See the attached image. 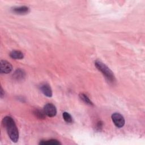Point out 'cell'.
<instances>
[{"label": "cell", "mask_w": 145, "mask_h": 145, "mask_svg": "<svg viewBox=\"0 0 145 145\" xmlns=\"http://www.w3.org/2000/svg\"><path fill=\"white\" fill-rule=\"evenodd\" d=\"M4 95H5V92H3V90L2 88L1 87V97L2 98Z\"/></svg>", "instance_id": "cell-15"}, {"label": "cell", "mask_w": 145, "mask_h": 145, "mask_svg": "<svg viewBox=\"0 0 145 145\" xmlns=\"http://www.w3.org/2000/svg\"><path fill=\"white\" fill-rule=\"evenodd\" d=\"M2 123L10 139L13 142H17L19 139V131L14 120L10 116H6L2 120Z\"/></svg>", "instance_id": "cell-1"}, {"label": "cell", "mask_w": 145, "mask_h": 145, "mask_svg": "<svg viewBox=\"0 0 145 145\" xmlns=\"http://www.w3.org/2000/svg\"><path fill=\"white\" fill-rule=\"evenodd\" d=\"M62 117L63 120L67 123H72V118L71 116L67 112H65L62 114Z\"/></svg>", "instance_id": "cell-13"}, {"label": "cell", "mask_w": 145, "mask_h": 145, "mask_svg": "<svg viewBox=\"0 0 145 145\" xmlns=\"http://www.w3.org/2000/svg\"><path fill=\"white\" fill-rule=\"evenodd\" d=\"M40 144H52V145H58L61 143L56 139H50V140H42L39 143Z\"/></svg>", "instance_id": "cell-10"}, {"label": "cell", "mask_w": 145, "mask_h": 145, "mask_svg": "<svg viewBox=\"0 0 145 145\" xmlns=\"http://www.w3.org/2000/svg\"><path fill=\"white\" fill-rule=\"evenodd\" d=\"M44 112L46 116L50 117H52L56 115L57 109L53 104L51 103H48L45 104L44 107Z\"/></svg>", "instance_id": "cell-4"}, {"label": "cell", "mask_w": 145, "mask_h": 145, "mask_svg": "<svg viewBox=\"0 0 145 145\" xmlns=\"http://www.w3.org/2000/svg\"><path fill=\"white\" fill-rule=\"evenodd\" d=\"M33 114L37 117L38 118L40 119H44L45 118V114L44 111H41L39 109H36L33 112Z\"/></svg>", "instance_id": "cell-12"}, {"label": "cell", "mask_w": 145, "mask_h": 145, "mask_svg": "<svg viewBox=\"0 0 145 145\" xmlns=\"http://www.w3.org/2000/svg\"><path fill=\"white\" fill-rule=\"evenodd\" d=\"M102 127H103V123H102V122H101V121L98 122V123L97 124V126H96L97 129L100 130L102 128Z\"/></svg>", "instance_id": "cell-14"}, {"label": "cell", "mask_w": 145, "mask_h": 145, "mask_svg": "<svg viewBox=\"0 0 145 145\" xmlns=\"http://www.w3.org/2000/svg\"><path fill=\"white\" fill-rule=\"evenodd\" d=\"M95 65L108 81L110 82H114L115 81V76L113 72L106 65L100 61H96L95 62Z\"/></svg>", "instance_id": "cell-2"}, {"label": "cell", "mask_w": 145, "mask_h": 145, "mask_svg": "<svg viewBox=\"0 0 145 145\" xmlns=\"http://www.w3.org/2000/svg\"><path fill=\"white\" fill-rule=\"evenodd\" d=\"M112 121L115 126L118 128L123 127L125 125V121L123 117L118 113H114L112 115Z\"/></svg>", "instance_id": "cell-3"}, {"label": "cell", "mask_w": 145, "mask_h": 145, "mask_svg": "<svg viewBox=\"0 0 145 145\" xmlns=\"http://www.w3.org/2000/svg\"><path fill=\"white\" fill-rule=\"evenodd\" d=\"M40 89L41 92L47 97H51L52 96V91L50 86L47 83H44L41 85Z\"/></svg>", "instance_id": "cell-6"}, {"label": "cell", "mask_w": 145, "mask_h": 145, "mask_svg": "<svg viewBox=\"0 0 145 145\" xmlns=\"http://www.w3.org/2000/svg\"><path fill=\"white\" fill-rule=\"evenodd\" d=\"M11 58L15 59H21L24 58V54L19 50H12L10 53Z\"/></svg>", "instance_id": "cell-8"}, {"label": "cell", "mask_w": 145, "mask_h": 145, "mask_svg": "<svg viewBox=\"0 0 145 145\" xmlns=\"http://www.w3.org/2000/svg\"><path fill=\"white\" fill-rule=\"evenodd\" d=\"M12 12L16 13L17 14H27L29 11V7L27 6H20V7H15L12 8Z\"/></svg>", "instance_id": "cell-7"}, {"label": "cell", "mask_w": 145, "mask_h": 145, "mask_svg": "<svg viewBox=\"0 0 145 145\" xmlns=\"http://www.w3.org/2000/svg\"><path fill=\"white\" fill-rule=\"evenodd\" d=\"M25 72L21 69H17L14 73L13 76L16 80H22L25 77Z\"/></svg>", "instance_id": "cell-9"}, {"label": "cell", "mask_w": 145, "mask_h": 145, "mask_svg": "<svg viewBox=\"0 0 145 145\" xmlns=\"http://www.w3.org/2000/svg\"><path fill=\"white\" fill-rule=\"evenodd\" d=\"M12 70L11 63L6 61L1 60L0 62V72L2 74H8Z\"/></svg>", "instance_id": "cell-5"}, {"label": "cell", "mask_w": 145, "mask_h": 145, "mask_svg": "<svg viewBox=\"0 0 145 145\" xmlns=\"http://www.w3.org/2000/svg\"><path fill=\"white\" fill-rule=\"evenodd\" d=\"M79 97L80 99L86 104L89 105H93L92 102L91 101V100L87 97V96L83 93L79 94Z\"/></svg>", "instance_id": "cell-11"}]
</instances>
